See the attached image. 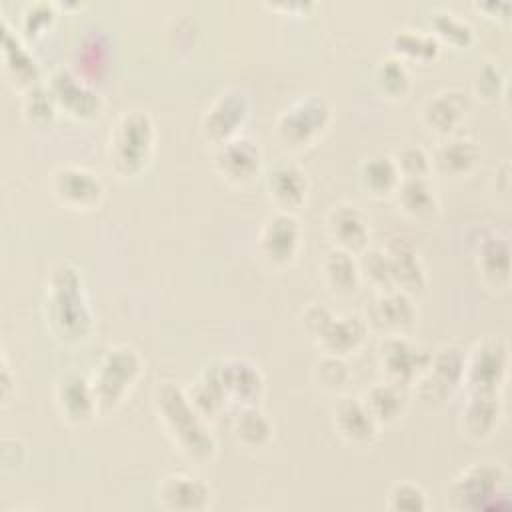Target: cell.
Instances as JSON below:
<instances>
[{
  "mask_svg": "<svg viewBox=\"0 0 512 512\" xmlns=\"http://www.w3.org/2000/svg\"><path fill=\"white\" fill-rule=\"evenodd\" d=\"M144 372V362L140 352L128 344H116L104 352L94 374L92 388L96 394L98 414H114L130 390L136 386Z\"/></svg>",
  "mask_w": 512,
  "mask_h": 512,
  "instance_id": "cell-4",
  "label": "cell"
},
{
  "mask_svg": "<svg viewBox=\"0 0 512 512\" xmlns=\"http://www.w3.org/2000/svg\"><path fill=\"white\" fill-rule=\"evenodd\" d=\"M54 198L72 210H94L104 200V180L100 174L82 164H60L50 174Z\"/></svg>",
  "mask_w": 512,
  "mask_h": 512,
  "instance_id": "cell-14",
  "label": "cell"
},
{
  "mask_svg": "<svg viewBox=\"0 0 512 512\" xmlns=\"http://www.w3.org/2000/svg\"><path fill=\"white\" fill-rule=\"evenodd\" d=\"M382 248L386 254L392 288L408 292L410 296L422 294L428 286V276L416 246L402 236H394Z\"/></svg>",
  "mask_w": 512,
  "mask_h": 512,
  "instance_id": "cell-19",
  "label": "cell"
},
{
  "mask_svg": "<svg viewBox=\"0 0 512 512\" xmlns=\"http://www.w3.org/2000/svg\"><path fill=\"white\" fill-rule=\"evenodd\" d=\"M402 178H428L432 174L430 152L422 146L406 144L392 154Z\"/></svg>",
  "mask_w": 512,
  "mask_h": 512,
  "instance_id": "cell-41",
  "label": "cell"
},
{
  "mask_svg": "<svg viewBox=\"0 0 512 512\" xmlns=\"http://www.w3.org/2000/svg\"><path fill=\"white\" fill-rule=\"evenodd\" d=\"M352 372L342 356L322 354L314 364V380L328 392H342L350 384Z\"/></svg>",
  "mask_w": 512,
  "mask_h": 512,
  "instance_id": "cell-40",
  "label": "cell"
},
{
  "mask_svg": "<svg viewBox=\"0 0 512 512\" xmlns=\"http://www.w3.org/2000/svg\"><path fill=\"white\" fill-rule=\"evenodd\" d=\"M2 68L10 84L22 94L46 82L38 58L6 16L2 18Z\"/></svg>",
  "mask_w": 512,
  "mask_h": 512,
  "instance_id": "cell-18",
  "label": "cell"
},
{
  "mask_svg": "<svg viewBox=\"0 0 512 512\" xmlns=\"http://www.w3.org/2000/svg\"><path fill=\"white\" fill-rule=\"evenodd\" d=\"M58 10H60V4L56 2H48V0L30 2L20 16L18 32L22 34L24 40H36L54 24Z\"/></svg>",
  "mask_w": 512,
  "mask_h": 512,
  "instance_id": "cell-39",
  "label": "cell"
},
{
  "mask_svg": "<svg viewBox=\"0 0 512 512\" xmlns=\"http://www.w3.org/2000/svg\"><path fill=\"white\" fill-rule=\"evenodd\" d=\"M268 8H274V10H286V12H292V14H300V12H308L314 8L312 2H278V4H266Z\"/></svg>",
  "mask_w": 512,
  "mask_h": 512,
  "instance_id": "cell-46",
  "label": "cell"
},
{
  "mask_svg": "<svg viewBox=\"0 0 512 512\" xmlns=\"http://www.w3.org/2000/svg\"><path fill=\"white\" fill-rule=\"evenodd\" d=\"M302 328L322 354L346 358L366 342L370 324L360 314H334L328 306L314 302L302 310Z\"/></svg>",
  "mask_w": 512,
  "mask_h": 512,
  "instance_id": "cell-5",
  "label": "cell"
},
{
  "mask_svg": "<svg viewBox=\"0 0 512 512\" xmlns=\"http://www.w3.org/2000/svg\"><path fill=\"white\" fill-rule=\"evenodd\" d=\"M320 270L324 276V282L328 284V288L334 294H352L358 288L360 282V268H358V260L354 258V254L332 246L322 262H320Z\"/></svg>",
  "mask_w": 512,
  "mask_h": 512,
  "instance_id": "cell-33",
  "label": "cell"
},
{
  "mask_svg": "<svg viewBox=\"0 0 512 512\" xmlns=\"http://www.w3.org/2000/svg\"><path fill=\"white\" fill-rule=\"evenodd\" d=\"M464 362L466 352L458 344L438 346L424 374L412 384L416 398L430 408L442 406L462 386Z\"/></svg>",
  "mask_w": 512,
  "mask_h": 512,
  "instance_id": "cell-8",
  "label": "cell"
},
{
  "mask_svg": "<svg viewBox=\"0 0 512 512\" xmlns=\"http://www.w3.org/2000/svg\"><path fill=\"white\" fill-rule=\"evenodd\" d=\"M256 244L260 258L268 266L286 268L302 248V224L296 214L274 210L264 218Z\"/></svg>",
  "mask_w": 512,
  "mask_h": 512,
  "instance_id": "cell-15",
  "label": "cell"
},
{
  "mask_svg": "<svg viewBox=\"0 0 512 512\" xmlns=\"http://www.w3.org/2000/svg\"><path fill=\"white\" fill-rule=\"evenodd\" d=\"M502 86H504L502 70L494 62H484V66L478 70L474 80L476 94H480L482 98H496Z\"/></svg>",
  "mask_w": 512,
  "mask_h": 512,
  "instance_id": "cell-43",
  "label": "cell"
},
{
  "mask_svg": "<svg viewBox=\"0 0 512 512\" xmlns=\"http://www.w3.org/2000/svg\"><path fill=\"white\" fill-rule=\"evenodd\" d=\"M186 392H188L192 404L196 406V410L206 420H216L230 408V404H228L226 396L222 394V388L212 372L210 362L200 370V374L196 376L192 386L186 388Z\"/></svg>",
  "mask_w": 512,
  "mask_h": 512,
  "instance_id": "cell-35",
  "label": "cell"
},
{
  "mask_svg": "<svg viewBox=\"0 0 512 512\" xmlns=\"http://www.w3.org/2000/svg\"><path fill=\"white\" fill-rule=\"evenodd\" d=\"M430 32L434 38L442 44H448L452 48H466L474 40V28L472 24L448 8H436L430 12Z\"/></svg>",
  "mask_w": 512,
  "mask_h": 512,
  "instance_id": "cell-36",
  "label": "cell"
},
{
  "mask_svg": "<svg viewBox=\"0 0 512 512\" xmlns=\"http://www.w3.org/2000/svg\"><path fill=\"white\" fill-rule=\"evenodd\" d=\"M360 398L380 426L398 422L408 408V388L390 380L370 386Z\"/></svg>",
  "mask_w": 512,
  "mask_h": 512,
  "instance_id": "cell-30",
  "label": "cell"
},
{
  "mask_svg": "<svg viewBox=\"0 0 512 512\" xmlns=\"http://www.w3.org/2000/svg\"><path fill=\"white\" fill-rule=\"evenodd\" d=\"M44 320L64 344H82L94 332V312L82 270L72 262H56L44 284Z\"/></svg>",
  "mask_w": 512,
  "mask_h": 512,
  "instance_id": "cell-1",
  "label": "cell"
},
{
  "mask_svg": "<svg viewBox=\"0 0 512 512\" xmlns=\"http://www.w3.org/2000/svg\"><path fill=\"white\" fill-rule=\"evenodd\" d=\"M266 192L276 210L296 214L308 200L310 180L296 162H278L266 172Z\"/></svg>",
  "mask_w": 512,
  "mask_h": 512,
  "instance_id": "cell-23",
  "label": "cell"
},
{
  "mask_svg": "<svg viewBox=\"0 0 512 512\" xmlns=\"http://www.w3.org/2000/svg\"><path fill=\"white\" fill-rule=\"evenodd\" d=\"M508 474L496 462H476L458 472L448 486V502L454 510L500 508L498 500L508 498Z\"/></svg>",
  "mask_w": 512,
  "mask_h": 512,
  "instance_id": "cell-7",
  "label": "cell"
},
{
  "mask_svg": "<svg viewBox=\"0 0 512 512\" xmlns=\"http://www.w3.org/2000/svg\"><path fill=\"white\" fill-rule=\"evenodd\" d=\"M502 418V392H466L460 412L462 432L472 440L494 436Z\"/></svg>",
  "mask_w": 512,
  "mask_h": 512,
  "instance_id": "cell-26",
  "label": "cell"
},
{
  "mask_svg": "<svg viewBox=\"0 0 512 512\" xmlns=\"http://www.w3.org/2000/svg\"><path fill=\"white\" fill-rule=\"evenodd\" d=\"M374 82L378 86V90L392 98V100H402L406 98V94L410 92V70L406 66V62H402L400 58L388 54L384 56L376 68H374Z\"/></svg>",
  "mask_w": 512,
  "mask_h": 512,
  "instance_id": "cell-37",
  "label": "cell"
},
{
  "mask_svg": "<svg viewBox=\"0 0 512 512\" xmlns=\"http://www.w3.org/2000/svg\"><path fill=\"white\" fill-rule=\"evenodd\" d=\"M390 54L400 58L402 62L414 60V62H428L438 56L440 42L434 38L430 30L424 28H398L388 38Z\"/></svg>",
  "mask_w": 512,
  "mask_h": 512,
  "instance_id": "cell-31",
  "label": "cell"
},
{
  "mask_svg": "<svg viewBox=\"0 0 512 512\" xmlns=\"http://www.w3.org/2000/svg\"><path fill=\"white\" fill-rule=\"evenodd\" d=\"M54 404L62 420L72 426H86L100 416L92 380L76 370H64L54 380Z\"/></svg>",
  "mask_w": 512,
  "mask_h": 512,
  "instance_id": "cell-17",
  "label": "cell"
},
{
  "mask_svg": "<svg viewBox=\"0 0 512 512\" xmlns=\"http://www.w3.org/2000/svg\"><path fill=\"white\" fill-rule=\"evenodd\" d=\"M508 366V342L502 336H486L466 352L462 386L466 392H502Z\"/></svg>",
  "mask_w": 512,
  "mask_h": 512,
  "instance_id": "cell-9",
  "label": "cell"
},
{
  "mask_svg": "<svg viewBox=\"0 0 512 512\" xmlns=\"http://www.w3.org/2000/svg\"><path fill=\"white\" fill-rule=\"evenodd\" d=\"M16 390V376L12 374V368L8 364V356L2 352L0 360V394H2V404H8L14 396Z\"/></svg>",
  "mask_w": 512,
  "mask_h": 512,
  "instance_id": "cell-45",
  "label": "cell"
},
{
  "mask_svg": "<svg viewBox=\"0 0 512 512\" xmlns=\"http://www.w3.org/2000/svg\"><path fill=\"white\" fill-rule=\"evenodd\" d=\"M470 112V94L462 88H444L422 106V122L440 138L452 136Z\"/></svg>",
  "mask_w": 512,
  "mask_h": 512,
  "instance_id": "cell-25",
  "label": "cell"
},
{
  "mask_svg": "<svg viewBox=\"0 0 512 512\" xmlns=\"http://www.w3.org/2000/svg\"><path fill=\"white\" fill-rule=\"evenodd\" d=\"M156 500L164 510L176 512H200L212 504V488L202 480L186 472H172L160 478L156 488Z\"/></svg>",
  "mask_w": 512,
  "mask_h": 512,
  "instance_id": "cell-20",
  "label": "cell"
},
{
  "mask_svg": "<svg viewBox=\"0 0 512 512\" xmlns=\"http://www.w3.org/2000/svg\"><path fill=\"white\" fill-rule=\"evenodd\" d=\"M262 148L258 140L246 134H238L214 150V170L222 180L232 186L252 184L262 172Z\"/></svg>",
  "mask_w": 512,
  "mask_h": 512,
  "instance_id": "cell-16",
  "label": "cell"
},
{
  "mask_svg": "<svg viewBox=\"0 0 512 512\" xmlns=\"http://www.w3.org/2000/svg\"><path fill=\"white\" fill-rule=\"evenodd\" d=\"M432 358V350L424 348L406 334H386L378 342V364L386 380L412 388L424 374Z\"/></svg>",
  "mask_w": 512,
  "mask_h": 512,
  "instance_id": "cell-11",
  "label": "cell"
},
{
  "mask_svg": "<svg viewBox=\"0 0 512 512\" xmlns=\"http://www.w3.org/2000/svg\"><path fill=\"white\" fill-rule=\"evenodd\" d=\"M332 426L336 434L354 446H372L378 438L380 424L372 418L362 398L342 396L332 406Z\"/></svg>",
  "mask_w": 512,
  "mask_h": 512,
  "instance_id": "cell-24",
  "label": "cell"
},
{
  "mask_svg": "<svg viewBox=\"0 0 512 512\" xmlns=\"http://www.w3.org/2000/svg\"><path fill=\"white\" fill-rule=\"evenodd\" d=\"M250 116V98L240 88H224L204 110L200 118V134L206 142L220 146L222 142L242 134Z\"/></svg>",
  "mask_w": 512,
  "mask_h": 512,
  "instance_id": "cell-12",
  "label": "cell"
},
{
  "mask_svg": "<svg viewBox=\"0 0 512 512\" xmlns=\"http://www.w3.org/2000/svg\"><path fill=\"white\" fill-rule=\"evenodd\" d=\"M12 448H14V436H4L2 438V448H0V452H2V468L4 470H18L26 462V446H24V442L20 440L16 450H12Z\"/></svg>",
  "mask_w": 512,
  "mask_h": 512,
  "instance_id": "cell-44",
  "label": "cell"
},
{
  "mask_svg": "<svg viewBox=\"0 0 512 512\" xmlns=\"http://www.w3.org/2000/svg\"><path fill=\"white\" fill-rule=\"evenodd\" d=\"M210 366L230 406L260 404L266 390V378L254 360L244 356H226L212 360Z\"/></svg>",
  "mask_w": 512,
  "mask_h": 512,
  "instance_id": "cell-13",
  "label": "cell"
},
{
  "mask_svg": "<svg viewBox=\"0 0 512 512\" xmlns=\"http://www.w3.org/2000/svg\"><path fill=\"white\" fill-rule=\"evenodd\" d=\"M476 268L486 286L506 290L510 284V238L502 230H486L474 242Z\"/></svg>",
  "mask_w": 512,
  "mask_h": 512,
  "instance_id": "cell-21",
  "label": "cell"
},
{
  "mask_svg": "<svg viewBox=\"0 0 512 512\" xmlns=\"http://www.w3.org/2000/svg\"><path fill=\"white\" fill-rule=\"evenodd\" d=\"M394 196L410 218L428 220L438 212V196L428 178H402Z\"/></svg>",
  "mask_w": 512,
  "mask_h": 512,
  "instance_id": "cell-34",
  "label": "cell"
},
{
  "mask_svg": "<svg viewBox=\"0 0 512 512\" xmlns=\"http://www.w3.org/2000/svg\"><path fill=\"white\" fill-rule=\"evenodd\" d=\"M370 318L376 326L388 330V334H406L418 320V308L408 292H378Z\"/></svg>",
  "mask_w": 512,
  "mask_h": 512,
  "instance_id": "cell-28",
  "label": "cell"
},
{
  "mask_svg": "<svg viewBox=\"0 0 512 512\" xmlns=\"http://www.w3.org/2000/svg\"><path fill=\"white\" fill-rule=\"evenodd\" d=\"M386 508L394 512H424L428 510V498L418 484L396 482L388 492Z\"/></svg>",
  "mask_w": 512,
  "mask_h": 512,
  "instance_id": "cell-42",
  "label": "cell"
},
{
  "mask_svg": "<svg viewBox=\"0 0 512 512\" xmlns=\"http://www.w3.org/2000/svg\"><path fill=\"white\" fill-rule=\"evenodd\" d=\"M474 6H476L478 10H482V12H486L488 16L498 14V10H502L504 14L510 12V4H508V2H476Z\"/></svg>",
  "mask_w": 512,
  "mask_h": 512,
  "instance_id": "cell-47",
  "label": "cell"
},
{
  "mask_svg": "<svg viewBox=\"0 0 512 512\" xmlns=\"http://www.w3.org/2000/svg\"><path fill=\"white\" fill-rule=\"evenodd\" d=\"M400 180H402V176H400V170H398L392 154L378 152V154L364 158L360 164V184L368 194H372L376 198L394 194Z\"/></svg>",
  "mask_w": 512,
  "mask_h": 512,
  "instance_id": "cell-32",
  "label": "cell"
},
{
  "mask_svg": "<svg viewBox=\"0 0 512 512\" xmlns=\"http://www.w3.org/2000/svg\"><path fill=\"white\" fill-rule=\"evenodd\" d=\"M480 160V148L466 136H444L430 152L432 172L442 176L460 178L470 174Z\"/></svg>",
  "mask_w": 512,
  "mask_h": 512,
  "instance_id": "cell-27",
  "label": "cell"
},
{
  "mask_svg": "<svg viewBox=\"0 0 512 512\" xmlns=\"http://www.w3.org/2000/svg\"><path fill=\"white\" fill-rule=\"evenodd\" d=\"M330 122L332 104L320 94H306L278 114L274 130L286 148L304 150L326 134Z\"/></svg>",
  "mask_w": 512,
  "mask_h": 512,
  "instance_id": "cell-6",
  "label": "cell"
},
{
  "mask_svg": "<svg viewBox=\"0 0 512 512\" xmlns=\"http://www.w3.org/2000/svg\"><path fill=\"white\" fill-rule=\"evenodd\" d=\"M156 150V126L146 110L122 112L108 134V162L120 178H134L146 170Z\"/></svg>",
  "mask_w": 512,
  "mask_h": 512,
  "instance_id": "cell-3",
  "label": "cell"
},
{
  "mask_svg": "<svg viewBox=\"0 0 512 512\" xmlns=\"http://www.w3.org/2000/svg\"><path fill=\"white\" fill-rule=\"evenodd\" d=\"M152 404L162 428L182 456L194 464L210 462L218 452L208 420L196 410L186 388L174 380H160L152 390Z\"/></svg>",
  "mask_w": 512,
  "mask_h": 512,
  "instance_id": "cell-2",
  "label": "cell"
},
{
  "mask_svg": "<svg viewBox=\"0 0 512 512\" xmlns=\"http://www.w3.org/2000/svg\"><path fill=\"white\" fill-rule=\"evenodd\" d=\"M326 232L336 248L360 254L370 242V220L352 202H338L326 214Z\"/></svg>",
  "mask_w": 512,
  "mask_h": 512,
  "instance_id": "cell-22",
  "label": "cell"
},
{
  "mask_svg": "<svg viewBox=\"0 0 512 512\" xmlns=\"http://www.w3.org/2000/svg\"><path fill=\"white\" fill-rule=\"evenodd\" d=\"M56 112H58V106L46 82L22 94V116L30 126H36V128L50 126L56 118Z\"/></svg>",
  "mask_w": 512,
  "mask_h": 512,
  "instance_id": "cell-38",
  "label": "cell"
},
{
  "mask_svg": "<svg viewBox=\"0 0 512 512\" xmlns=\"http://www.w3.org/2000/svg\"><path fill=\"white\" fill-rule=\"evenodd\" d=\"M230 426L236 442L246 450H262L274 438V422L260 404L236 406Z\"/></svg>",
  "mask_w": 512,
  "mask_h": 512,
  "instance_id": "cell-29",
  "label": "cell"
},
{
  "mask_svg": "<svg viewBox=\"0 0 512 512\" xmlns=\"http://www.w3.org/2000/svg\"><path fill=\"white\" fill-rule=\"evenodd\" d=\"M46 86L58 110L74 120L96 118L102 110V96L96 86L72 66H56L48 74Z\"/></svg>",
  "mask_w": 512,
  "mask_h": 512,
  "instance_id": "cell-10",
  "label": "cell"
}]
</instances>
